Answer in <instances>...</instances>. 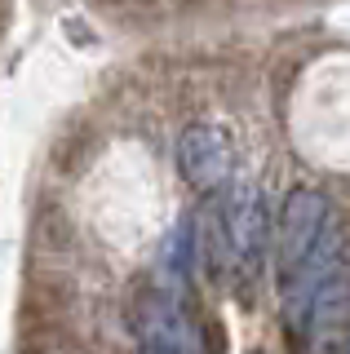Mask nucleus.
Returning <instances> with one entry per match:
<instances>
[{"label":"nucleus","mask_w":350,"mask_h":354,"mask_svg":"<svg viewBox=\"0 0 350 354\" xmlns=\"http://www.w3.org/2000/svg\"><path fill=\"white\" fill-rule=\"evenodd\" d=\"M333 226H342V221H337V208L324 191H315V186L288 191V199H284V208H279V221H275V230H270V252H275L279 279H288Z\"/></svg>","instance_id":"obj_1"},{"label":"nucleus","mask_w":350,"mask_h":354,"mask_svg":"<svg viewBox=\"0 0 350 354\" xmlns=\"http://www.w3.org/2000/svg\"><path fill=\"white\" fill-rule=\"evenodd\" d=\"M217 217H222L226 266L239 274H257V266L270 248V213H266L261 191L253 182L226 186V195L217 199Z\"/></svg>","instance_id":"obj_2"},{"label":"nucleus","mask_w":350,"mask_h":354,"mask_svg":"<svg viewBox=\"0 0 350 354\" xmlns=\"http://www.w3.org/2000/svg\"><path fill=\"white\" fill-rule=\"evenodd\" d=\"M133 337L138 350H164V354H204V332L187 310L182 292L147 288L133 301Z\"/></svg>","instance_id":"obj_3"},{"label":"nucleus","mask_w":350,"mask_h":354,"mask_svg":"<svg viewBox=\"0 0 350 354\" xmlns=\"http://www.w3.org/2000/svg\"><path fill=\"white\" fill-rule=\"evenodd\" d=\"M306 354H350V266L328 279L311 297L306 315L297 319Z\"/></svg>","instance_id":"obj_4"},{"label":"nucleus","mask_w":350,"mask_h":354,"mask_svg":"<svg viewBox=\"0 0 350 354\" xmlns=\"http://www.w3.org/2000/svg\"><path fill=\"white\" fill-rule=\"evenodd\" d=\"M178 173L200 195H217L231 182V138L213 124H191L178 138Z\"/></svg>","instance_id":"obj_5"},{"label":"nucleus","mask_w":350,"mask_h":354,"mask_svg":"<svg viewBox=\"0 0 350 354\" xmlns=\"http://www.w3.org/2000/svg\"><path fill=\"white\" fill-rule=\"evenodd\" d=\"M138 354H164V350H138Z\"/></svg>","instance_id":"obj_6"}]
</instances>
